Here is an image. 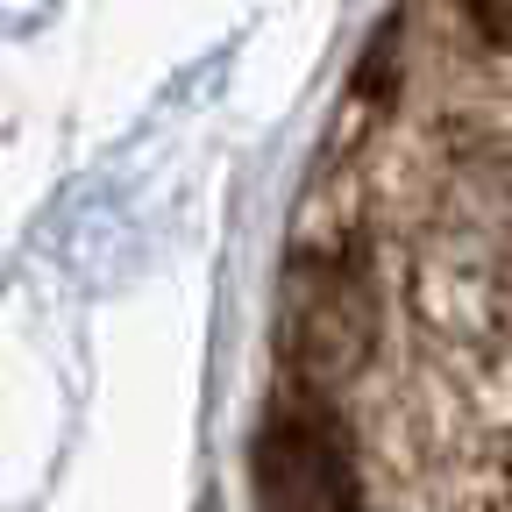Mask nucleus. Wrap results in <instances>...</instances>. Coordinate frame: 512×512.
<instances>
[{
  "label": "nucleus",
  "instance_id": "1",
  "mask_svg": "<svg viewBox=\"0 0 512 512\" xmlns=\"http://www.w3.org/2000/svg\"><path fill=\"white\" fill-rule=\"evenodd\" d=\"M249 484H256V512H363L356 441L335 413V392L285 384L271 413L256 420Z\"/></svg>",
  "mask_w": 512,
  "mask_h": 512
},
{
  "label": "nucleus",
  "instance_id": "2",
  "mask_svg": "<svg viewBox=\"0 0 512 512\" xmlns=\"http://www.w3.org/2000/svg\"><path fill=\"white\" fill-rule=\"evenodd\" d=\"M370 349V285L349 256H306L292 278L285 313V363L299 370V392L342 384Z\"/></svg>",
  "mask_w": 512,
  "mask_h": 512
},
{
  "label": "nucleus",
  "instance_id": "3",
  "mask_svg": "<svg viewBox=\"0 0 512 512\" xmlns=\"http://www.w3.org/2000/svg\"><path fill=\"white\" fill-rule=\"evenodd\" d=\"M470 8V29L498 50V57H512V0H463Z\"/></svg>",
  "mask_w": 512,
  "mask_h": 512
}]
</instances>
